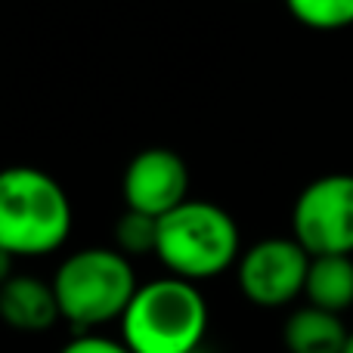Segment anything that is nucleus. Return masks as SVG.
<instances>
[{"label":"nucleus","instance_id":"f257e3e1","mask_svg":"<svg viewBox=\"0 0 353 353\" xmlns=\"http://www.w3.org/2000/svg\"><path fill=\"white\" fill-rule=\"evenodd\" d=\"M72 232V199L41 168L0 171V251L10 257H43L62 248Z\"/></svg>","mask_w":353,"mask_h":353},{"label":"nucleus","instance_id":"f03ea898","mask_svg":"<svg viewBox=\"0 0 353 353\" xmlns=\"http://www.w3.org/2000/svg\"><path fill=\"white\" fill-rule=\"evenodd\" d=\"M208 335V304L199 285L161 276L137 288L121 316L130 353H199Z\"/></svg>","mask_w":353,"mask_h":353},{"label":"nucleus","instance_id":"7ed1b4c3","mask_svg":"<svg viewBox=\"0 0 353 353\" xmlns=\"http://www.w3.org/2000/svg\"><path fill=\"white\" fill-rule=\"evenodd\" d=\"M155 257L174 279L199 282L226 273L242 257V239L230 211L205 199H189L159 220Z\"/></svg>","mask_w":353,"mask_h":353},{"label":"nucleus","instance_id":"20e7f679","mask_svg":"<svg viewBox=\"0 0 353 353\" xmlns=\"http://www.w3.org/2000/svg\"><path fill=\"white\" fill-rule=\"evenodd\" d=\"M50 285L59 316L78 325L81 335L121 319L140 288L130 261L115 248H81L68 254Z\"/></svg>","mask_w":353,"mask_h":353},{"label":"nucleus","instance_id":"39448f33","mask_svg":"<svg viewBox=\"0 0 353 353\" xmlns=\"http://www.w3.org/2000/svg\"><path fill=\"white\" fill-rule=\"evenodd\" d=\"M292 239L310 257H353V174H325L301 189Z\"/></svg>","mask_w":353,"mask_h":353},{"label":"nucleus","instance_id":"423d86ee","mask_svg":"<svg viewBox=\"0 0 353 353\" xmlns=\"http://www.w3.org/2000/svg\"><path fill=\"white\" fill-rule=\"evenodd\" d=\"M307 270H310V254L292 236L261 239L245 248L236 263L242 294L254 307H267V310L285 307L304 294Z\"/></svg>","mask_w":353,"mask_h":353},{"label":"nucleus","instance_id":"0eeeda50","mask_svg":"<svg viewBox=\"0 0 353 353\" xmlns=\"http://www.w3.org/2000/svg\"><path fill=\"white\" fill-rule=\"evenodd\" d=\"M121 192L128 211L161 220L183 201H189V168L174 149H143L124 171Z\"/></svg>","mask_w":353,"mask_h":353},{"label":"nucleus","instance_id":"6e6552de","mask_svg":"<svg viewBox=\"0 0 353 353\" xmlns=\"http://www.w3.org/2000/svg\"><path fill=\"white\" fill-rule=\"evenodd\" d=\"M0 319L10 329L28 332V335L53 329L56 319H62L53 285L37 276H12L0 288Z\"/></svg>","mask_w":353,"mask_h":353},{"label":"nucleus","instance_id":"1a4fd4ad","mask_svg":"<svg viewBox=\"0 0 353 353\" xmlns=\"http://www.w3.org/2000/svg\"><path fill=\"white\" fill-rule=\"evenodd\" d=\"M350 332L344 329L341 316L301 307L282 325V344L288 353H341Z\"/></svg>","mask_w":353,"mask_h":353},{"label":"nucleus","instance_id":"9d476101","mask_svg":"<svg viewBox=\"0 0 353 353\" xmlns=\"http://www.w3.org/2000/svg\"><path fill=\"white\" fill-rule=\"evenodd\" d=\"M304 298L307 307L335 316L353 307V257H310Z\"/></svg>","mask_w":353,"mask_h":353},{"label":"nucleus","instance_id":"9b49d317","mask_svg":"<svg viewBox=\"0 0 353 353\" xmlns=\"http://www.w3.org/2000/svg\"><path fill=\"white\" fill-rule=\"evenodd\" d=\"M288 12L310 31H344L353 25V0H292Z\"/></svg>","mask_w":353,"mask_h":353},{"label":"nucleus","instance_id":"f8f14e48","mask_svg":"<svg viewBox=\"0 0 353 353\" xmlns=\"http://www.w3.org/2000/svg\"><path fill=\"white\" fill-rule=\"evenodd\" d=\"M115 245L112 248L118 254L130 257H140V254H155V245H159V220L146 217V214H137V211H124L121 217L115 220Z\"/></svg>","mask_w":353,"mask_h":353},{"label":"nucleus","instance_id":"ddd939ff","mask_svg":"<svg viewBox=\"0 0 353 353\" xmlns=\"http://www.w3.org/2000/svg\"><path fill=\"white\" fill-rule=\"evenodd\" d=\"M59 353H130L121 341L105 335H78L65 344Z\"/></svg>","mask_w":353,"mask_h":353},{"label":"nucleus","instance_id":"4468645a","mask_svg":"<svg viewBox=\"0 0 353 353\" xmlns=\"http://www.w3.org/2000/svg\"><path fill=\"white\" fill-rule=\"evenodd\" d=\"M12 263H16V257H10L6 251H0V288H3L6 282L16 276V273H12Z\"/></svg>","mask_w":353,"mask_h":353},{"label":"nucleus","instance_id":"2eb2a0df","mask_svg":"<svg viewBox=\"0 0 353 353\" xmlns=\"http://www.w3.org/2000/svg\"><path fill=\"white\" fill-rule=\"evenodd\" d=\"M341 353H353V332H350V338H347V344H344Z\"/></svg>","mask_w":353,"mask_h":353}]
</instances>
